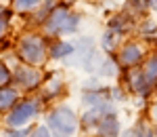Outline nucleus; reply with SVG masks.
<instances>
[{"label": "nucleus", "instance_id": "obj_1", "mask_svg": "<svg viewBox=\"0 0 157 137\" xmlns=\"http://www.w3.org/2000/svg\"><path fill=\"white\" fill-rule=\"evenodd\" d=\"M46 127L52 137H75L80 129V116L69 106H57L46 116Z\"/></svg>", "mask_w": 157, "mask_h": 137}, {"label": "nucleus", "instance_id": "obj_2", "mask_svg": "<svg viewBox=\"0 0 157 137\" xmlns=\"http://www.w3.org/2000/svg\"><path fill=\"white\" fill-rule=\"evenodd\" d=\"M17 57L27 65H42L48 59V44L46 38L40 34H25L23 38H19L17 42Z\"/></svg>", "mask_w": 157, "mask_h": 137}, {"label": "nucleus", "instance_id": "obj_3", "mask_svg": "<svg viewBox=\"0 0 157 137\" xmlns=\"http://www.w3.org/2000/svg\"><path fill=\"white\" fill-rule=\"evenodd\" d=\"M38 103L40 101H36V99L17 101L11 108V112L6 114V125L11 127V129H23L25 125H29L38 116V110H40Z\"/></svg>", "mask_w": 157, "mask_h": 137}, {"label": "nucleus", "instance_id": "obj_4", "mask_svg": "<svg viewBox=\"0 0 157 137\" xmlns=\"http://www.w3.org/2000/svg\"><path fill=\"white\" fill-rule=\"evenodd\" d=\"M13 82L17 87L25 89V91H34L42 85V72L34 68V65H27V63H19L15 70H13Z\"/></svg>", "mask_w": 157, "mask_h": 137}, {"label": "nucleus", "instance_id": "obj_5", "mask_svg": "<svg viewBox=\"0 0 157 137\" xmlns=\"http://www.w3.org/2000/svg\"><path fill=\"white\" fill-rule=\"evenodd\" d=\"M126 85L128 89L136 93V95H140V97H145L151 93V89H153V82L147 78V74L143 72V68H128L126 70Z\"/></svg>", "mask_w": 157, "mask_h": 137}, {"label": "nucleus", "instance_id": "obj_6", "mask_svg": "<svg viewBox=\"0 0 157 137\" xmlns=\"http://www.w3.org/2000/svg\"><path fill=\"white\" fill-rule=\"evenodd\" d=\"M145 59V49L138 42H126L117 51V61L121 68H136Z\"/></svg>", "mask_w": 157, "mask_h": 137}, {"label": "nucleus", "instance_id": "obj_7", "mask_svg": "<svg viewBox=\"0 0 157 137\" xmlns=\"http://www.w3.org/2000/svg\"><path fill=\"white\" fill-rule=\"evenodd\" d=\"M69 9L67 6H63V4H57L50 15L46 17V21H44V34L46 36H61V32H63V25L67 21V17H69Z\"/></svg>", "mask_w": 157, "mask_h": 137}, {"label": "nucleus", "instance_id": "obj_8", "mask_svg": "<svg viewBox=\"0 0 157 137\" xmlns=\"http://www.w3.org/2000/svg\"><path fill=\"white\" fill-rule=\"evenodd\" d=\"M98 137H120L121 135V122L117 120L115 114H107L101 116V122L97 127Z\"/></svg>", "mask_w": 157, "mask_h": 137}, {"label": "nucleus", "instance_id": "obj_9", "mask_svg": "<svg viewBox=\"0 0 157 137\" xmlns=\"http://www.w3.org/2000/svg\"><path fill=\"white\" fill-rule=\"evenodd\" d=\"M73 55H75V44L71 40H57L48 47V59H55V61L69 59Z\"/></svg>", "mask_w": 157, "mask_h": 137}, {"label": "nucleus", "instance_id": "obj_10", "mask_svg": "<svg viewBox=\"0 0 157 137\" xmlns=\"http://www.w3.org/2000/svg\"><path fill=\"white\" fill-rule=\"evenodd\" d=\"M120 61H117V57L115 55H111V53H107L103 59H101V63H98L97 68V74L103 76V78H113V76L120 74Z\"/></svg>", "mask_w": 157, "mask_h": 137}, {"label": "nucleus", "instance_id": "obj_11", "mask_svg": "<svg viewBox=\"0 0 157 137\" xmlns=\"http://www.w3.org/2000/svg\"><path fill=\"white\" fill-rule=\"evenodd\" d=\"M109 30H113L115 34H128L130 30H132V17H128V15H113L111 19H109Z\"/></svg>", "mask_w": 157, "mask_h": 137}, {"label": "nucleus", "instance_id": "obj_12", "mask_svg": "<svg viewBox=\"0 0 157 137\" xmlns=\"http://www.w3.org/2000/svg\"><path fill=\"white\" fill-rule=\"evenodd\" d=\"M19 101V91L13 87H0V110H11Z\"/></svg>", "mask_w": 157, "mask_h": 137}, {"label": "nucleus", "instance_id": "obj_13", "mask_svg": "<svg viewBox=\"0 0 157 137\" xmlns=\"http://www.w3.org/2000/svg\"><path fill=\"white\" fill-rule=\"evenodd\" d=\"M120 34H115L113 30H105L103 32V36H101V49L105 51V53H113V51L117 49V44H120Z\"/></svg>", "mask_w": 157, "mask_h": 137}, {"label": "nucleus", "instance_id": "obj_14", "mask_svg": "<svg viewBox=\"0 0 157 137\" xmlns=\"http://www.w3.org/2000/svg\"><path fill=\"white\" fill-rule=\"evenodd\" d=\"M55 9V4H52V0H44L40 6L36 9V13H34V17H32V25H44V21H46V17L50 15V11Z\"/></svg>", "mask_w": 157, "mask_h": 137}, {"label": "nucleus", "instance_id": "obj_15", "mask_svg": "<svg viewBox=\"0 0 157 137\" xmlns=\"http://www.w3.org/2000/svg\"><path fill=\"white\" fill-rule=\"evenodd\" d=\"M98 122H101V114L97 112V110H86L82 116H80V125L84 127L86 131H97V127Z\"/></svg>", "mask_w": 157, "mask_h": 137}, {"label": "nucleus", "instance_id": "obj_16", "mask_svg": "<svg viewBox=\"0 0 157 137\" xmlns=\"http://www.w3.org/2000/svg\"><path fill=\"white\" fill-rule=\"evenodd\" d=\"M44 0H13V11L17 13H29V11H36L38 6L42 4Z\"/></svg>", "mask_w": 157, "mask_h": 137}, {"label": "nucleus", "instance_id": "obj_17", "mask_svg": "<svg viewBox=\"0 0 157 137\" xmlns=\"http://www.w3.org/2000/svg\"><path fill=\"white\" fill-rule=\"evenodd\" d=\"M143 72L147 74V78H149L153 85L157 82V51L153 53V55H149V57H147L145 65H143Z\"/></svg>", "mask_w": 157, "mask_h": 137}, {"label": "nucleus", "instance_id": "obj_18", "mask_svg": "<svg viewBox=\"0 0 157 137\" xmlns=\"http://www.w3.org/2000/svg\"><path fill=\"white\" fill-rule=\"evenodd\" d=\"M80 23H82V17L78 15V13H69V17H67V21H65V25H63V36H71V34H75L78 32V27H80Z\"/></svg>", "mask_w": 157, "mask_h": 137}, {"label": "nucleus", "instance_id": "obj_19", "mask_svg": "<svg viewBox=\"0 0 157 137\" xmlns=\"http://www.w3.org/2000/svg\"><path fill=\"white\" fill-rule=\"evenodd\" d=\"M128 6L136 15H143V13H147L151 9V0H128Z\"/></svg>", "mask_w": 157, "mask_h": 137}, {"label": "nucleus", "instance_id": "obj_20", "mask_svg": "<svg viewBox=\"0 0 157 137\" xmlns=\"http://www.w3.org/2000/svg\"><path fill=\"white\" fill-rule=\"evenodd\" d=\"M11 80H13L11 68H9V65H6L4 61H0V87H6Z\"/></svg>", "mask_w": 157, "mask_h": 137}, {"label": "nucleus", "instance_id": "obj_21", "mask_svg": "<svg viewBox=\"0 0 157 137\" xmlns=\"http://www.w3.org/2000/svg\"><path fill=\"white\" fill-rule=\"evenodd\" d=\"M153 34H157V23L155 21H145V23L140 25V36H153Z\"/></svg>", "mask_w": 157, "mask_h": 137}, {"label": "nucleus", "instance_id": "obj_22", "mask_svg": "<svg viewBox=\"0 0 157 137\" xmlns=\"http://www.w3.org/2000/svg\"><path fill=\"white\" fill-rule=\"evenodd\" d=\"M61 89H63V82H61V78H55L52 82H48V85H46V95H48V97H52L55 93H59Z\"/></svg>", "mask_w": 157, "mask_h": 137}, {"label": "nucleus", "instance_id": "obj_23", "mask_svg": "<svg viewBox=\"0 0 157 137\" xmlns=\"http://www.w3.org/2000/svg\"><path fill=\"white\" fill-rule=\"evenodd\" d=\"M29 137H52V133H50V129L46 125H40L34 131H29Z\"/></svg>", "mask_w": 157, "mask_h": 137}, {"label": "nucleus", "instance_id": "obj_24", "mask_svg": "<svg viewBox=\"0 0 157 137\" xmlns=\"http://www.w3.org/2000/svg\"><path fill=\"white\" fill-rule=\"evenodd\" d=\"M109 99L113 101V103H115V101H124L126 99V93H124L120 87H111L109 89Z\"/></svg>", "mask_w": 157, "mask_h": 137}, {"label": "nucleus", "instance_id": "obj_25", "mask_svg": "<svg viewBox=\"0 0 157 137\" xmlns=\"http://www.w3.org/2000/svg\"><path fill=\"white\" fill-rule=\"evenodd\" d=\"M25 135H29V131H25V129H9L4 133V137H25Z\"/></svg>", "mask_w": 157, "mask_h": 137}, {"label": "nucleus", "instance_id": "obj_26", "mask_svg": "<svg viewBox=\"0 0 157 137\" xmlns=\"http://www.w3.org/2000/svg\"><path fill=\"white\" fill-rule=\"evenodd\" d=\"M136 137H155V131H151L147 127H138L136 129Z\"/></svg>", "mask_w": 157, "mask_h": 137}, {"label": "nucleus", "instance_id": "obj_27", "mask_svg": "<svg viewBox=\"0 0 157 137\" xmlns=\"http://www.w3.org/2000/svg\"><path fill=\"white\" fill-rule=\"evenodd\" d=\"M6 27H9V21L0 19V38H4V36H6Z\"/></svg>", "mask_w": 157, "mask_h": 137}, {"label": "nucleus", "instance_id": "obj_28", "mask_svg": "<svg viewBox=\"0 0 157 137\" xmlns=\"http://www.w3.org/2000/svg\"><path fill=\"white\" fill-rule=\"evenodd\" d=\"M149 114H151V120H153V122L157 125V101L153 103V106H151V112H149Z\"/></svg>", "mask_w": 157, "mask_h": 137}, {"label": "nucleus", "instance_id": "obj_29", "mask_svg": "<svg viewBox=\"0 0 157 137\" xmlns=\"http://www.w3.org/2000/svg\"><path fill=\"white\" fill-rule=\"evenodd\" d=\"M59 2H61V4H63V6H67V9L75 4V0H59Z\"/></svg>", "mask_w": 157, "mask_h": 137}, {"label": "nucleus", "instance_id": "obj_30", "mask_svg": "<svg viewBox=\"0 0 157 137\" xmlns=\"http://www.w3.org/2000/svg\"><path fill=\"white\" fill-rule=\"evenodd\" d=\"M151 9H155V11H157V0H151Z\"/></svg>", "mask_w": 157, "mask_h": 137}, {"label": "nucleus", "instance_id": "obj_31", "mask_svg": "<svg viewBox=\"0 0 157 137\" xmlns=\"http://www.w3.org/2000/svg\"><path fill=\"white\" fill-rule=\"evenodd\" d=\"M2 9H4V4H0V11H2Z\"/></svg>", "mask_w": 157, "mask_h": 137}, {"label": "nucleus", "instance_id": "obj_32", "mask_svg": "<svg viewBox=\"0 0 157 137\" xmlns=\"http://www.w3.org/2000/svg\"><path fill=\"white\" fill-rule=\"evenodd\" d=\"M155 137H157V131H155Z\"/></svg>", "mask_w": 157, "mask_h": 137}]
</instances>
